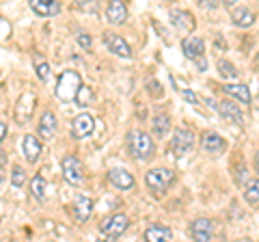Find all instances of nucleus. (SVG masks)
Here are the masks:
<instances>
[{"label":"nucleus","instance_id":"34","mask_svg":"<svg viewBox=\"0 0 259 242\" xmlns=\"http://www.w3.org/2000/svg\"><path fill=\"white\" fill-rule=\"evenodd\" d=\"M0 26H3V42H7V39L11 37V24L3 18V20H0Z\"/></svg>","mask_w":259,"mask_h":242},{"label":"nucleus","instance_id":"13","mask_svg":"<svg viewBox=\"0 0 259 242\" xmlns=\"http://www.w3.org/2000/svg\"><path fill=\"white\" fill-rule=\"evenodd\" d=\"M108 180H110V184L115 188H119V190H132L134 188V175L130 173V171H125V169H110L108 171Z\"/></svg>","mask_w":259,"mask_h":242},{"label":"nucleus","instance_id":"32","mask_svg":"<svg viewBox=\"0 0 259 242\" xmlns=\"http://www.w3.org/2000/svg\"><path fill=\"white\" fill-rule=\"evenodd\" d=\"M76 5H78L82 11H87V13L97 11V0H76Z\"/></svg>","mask_w":259,"mask_h":242},{"label":"nucleus","instance_id":"33","mask_svg":"<svg viewBox=\"0 0 259 242\" xmlns=\"http://www.w3.org/2000/svg\"><path fill=\"white\" fill-rule=\"evenodd\" d=\"M78 46L89 50V48H91V37H89L87 33H78Z\"/></svg>","mask_w":259,"mask_h":242},{"label":"nucleus","instance_id":"4","mask_svg":"<svg viewBox=\"0 0 259 242\" xmlns=\"http://www.w3.org/2000/svg\"><path fill=\"white\" fill-rule=\"evenodd\" d=\"M127 225H130V219L125 214H112V216H108V219H104L100 223V231L108 240H115L127 229Z\"/></svg>","mask_w":259,"mask_h":242},{"label":"nucleus","instance_id":"11","mask_svg":"<svg viewBox=\"0 0 259 242\" xmlns=\"http://www.w3.org/2000/svg\"><path fill=\"white\" fill-rule=\"evenodd\" d=\"M214 231H216V227H214V223L209 219H194L192 225H190V236L194 240H201V242L212 240Z\"/></svg>","mask_w":259,"mask_h":242},{"label":"nucleus","instance_id":"2","mask_svg":"<svg viewBox=\"0 0 259 242\" xmlns=\"http://www.w3.org/2000/svg\"><path fill=\"white\" fill-rule=\"evenodd\" d=\"M127 145H130V154H132L134 160H149L156 151V145H153V139L147 132H141V130H132L127 134Z\"/></svg>","mask_w":259,"mask_h":242},{"label":"nucleus","instance_id":"29","mask_svg":"<svg viewBox=\"0 0 259 242\" xmlns=\"http://www.w3.org/2000/svg\"><path fill=\"white\" fill-rule=\"evenodd\" d=\"M24 184H26V171H24L22 167L15 165L13 171H11V186L13 188H22Z\"/></svg>","mask_w":259,"mask_h":242},{"label":"nucleus","instance_id":"9","mask_svg":"<svg viewBox=\"0 0 259 242\" xmlns=\"http://www.w3.org/2000/svg\"><path fill=\"white\" fill-rule=\"evenodd\" d=\"M182 52H184L186 59L197 61L201 56H205V42L199 35H188L182 42Z\"/></svg>","mask_w":259,"mask_h":242},{"label":"nucleus","instance_id":"8","mask_svg":"<svg viewBox=\"0 0 259 242\" xmlns=\"http://www.w3.org/2000/svg\"><path fill=\"white\" fill-rule=\"evenodd\" d=\"M104 44H106V48L112 54L121 56V59H132V48H130V44L121 35H117V33H104Z\"/></svg>","mask_w":259,"mask_h":242},{"label":"nucleus","instance_id":"7","mask_svg":"<svg viewBox=\"0 0 259 242\" xmlns=\"http://www.w3.org/2000/svg\"><path fill=\"white\" fill-rule=\"evenodd\" d=\"M35 104H37V98L35 93H22L20 100L15 102V121L18 124H26V121H30L32 112H35Z\"/></svg>","mask_w":259,"mask_h":242},{"label":"nucleus","instance_id":"17","mask_svg":"<svg viewBox=\"0 0 259 242\" xmlns=\"http://www.w3.org/2000/svg\"><path fill=\"white\" fill-rule=\"evenodd\" d=\"M201 147H203L207 154H223L225 147H227V143L225 139L218 132H203V136H201Z\"/></svg>","mask_w":259,"mask_h":242},{"label":"nucleus","instance_id":"19","mask_svg":"<svg viewBox=\"0 0 259 242\" xmlns=\"http://www.w3.org/2000/svg\"><path fill=\"white\" fill-rule=\"evenodd\" d=\"M218 112L227 119V121H233V124H238V126H242L244 124V115H242V110H240V106L233 100H225V102H221V106H218Z\"/></svg>","mask_w":259,"mask_h":242},{"label":"nucleus","instance_id":"26","mask_svg":"<svg viewBox=\"0 0 259 242\" xmlns=\"http://www.w3.org/2000/svg\"><path fill=\"white\" fill-rule=\"evenodd\" d=\"M30 192H32V197H35L37 201L46 199V180H44V175H35L30 180Z\"/></svg>","mask_w":259,"mask_h":242},{"label":"nucleus","instance_id":"37","mask_svg":"<svg viewBox=\"0 0 259 242\" xmlns=\"http://www.w3.org/2000/svg\"><path fill=\"white\" fill-rule=\"evenodd\" d=\"M7 139V124L3 121V124H0V141H5Z\"/></svg>","mask_w":259,"mask_h":242},{"label":"nucleus","instance_id":"35","mask_svg":"<svg viewBox=\"0 0 259 242\" xmlns=\"http://www.w3.org/2000/svg\"><path fill=\"white\" fill-rule=\"evenodd\" d=\"M199 5L203 7V9H209V11L218 9V0H199Z\"/></svg>","mask_w":259,"mask_h":242},{"label":"nucleus","instance_id":"23","mask_svg":"<svg viewBox=\"0 0 259 242\" xmlns=\"http://www.w3.org/2000/svg\"><path fill=\"white\" fill-rule=\"evenodd\" d=\"M171 22L175 24V28H180L182 33H190L194 28V18L188 11H171Z\"/></svg>","mask_w":259,"mask_h":242},{"label":"nucleus","instance_id":"1","mask_svg":"<svg viewBox=\"0 0 259 242\" xmlns=\"http://www.w3.org/2000/svg\"><path fill=\"white\" fill-rule=\"evenodd\" d=\"M80 89H82V78H80V74L67 69L56 80L54 95H56V100H61V102H74Z\"/></svg>","mask_w":259,"mask_h":242},{"label":"nucleus","instance_id":"36","mask_svg":"<svg viewBox=\"0 0 259 242\" xmlns=\"http://www.w3.org/2000/svg\"><path fill=\"white\" fill-rule=\"evenodd\" d=\"M194 63H197V65H199V69H201V71H205V69H207V63H205V56H201V59H197V61H194Z\"/></svg>","mask_w":259,"mask_h":242},{"label":"nucleus","instance_id":"6","mask_svg":"<svg viewBox=\"0 0 259 242\" xmlns=\"http://www.w3.org/2000/svg\"><path fill=\"white\" fill-rule=\"evenodd\" d=\"M194 134L192 130H188V128H177V130L173 132V139H171V151L175 156H184L186 151H190L194 147Z\"/></svg>","mask_w":259,"mask_h":242},{"label":"nucleus","instance_id":"31","mask_svg":"<svg viewBox=\"0 0 259 242\" xmlns=\"http://www.w3.org/2000/svg\"><path fill=\"white\" fill-rule=\"evenodd\" d=\"M177 91H180V93H182V98L188 102V104H192V106H199V104H201L199 95L194 93V91H190V89H186V87H184V89H177Z\"/></svg>","mask_w":259,"mask_h":242},{"label":"nucleus","instance_id":"42","mask_svg":"<svg viewBox=\"0 0 259 242\" xmlns=\"http://www.w3.org/2000/svg\"><path fill=\"white\" fill-rule=\"evenodd\" d=\"M257 65H259V54H257Z\"/></svg>","mask_w":259,"mask_h":242},{"label":"nucleus","instance_id":"38","mask_svg":"<svg viewBox=\"0 0 259 242\" xmlns=\"http://www.w3.org/2000/svg\"><path fill=\"white\" fill-rule=\"evenodd\" d=\"M0 163H3V169L7 167V156H5V151H0Z\"/></svg>","mask_w":259,"mask_h":242},{"label":"nucleus","instance_id":"28","mask_svg":"<svg viewBox=\"0 0 259 242\" xmlns=\"http://www.w3.org/2000/svg\"><path fill=\"white\" fill-rule=\"evenodd\" d=\"M35 71H37L39 80H44V83L50 78V65H48V61H44L39 54H35Z\"/></svg>","mask_w":259,"mask_h":242},{"label":"nucleus","instance_id":"21","mask_svg":"<svg viewBox=\"0 0 259 242\" xmlns=\"http://www.w3.org/2000/svg\"><path fill=\"white\" fill-rule=\"evenodd\" d=\"M231 22L240 28H248L255 24V13L248 9V7H238V9L231 11Z\"/></svg>","mask_w":259,"mask_h":242},{"label":"nucleus","instance_id":"20","mask_svg":"<svg viewBox=\"0 0 259 242\" xmlns=\"http://www.w3.org/2000/svg\"><path fill=\"white\" fill-rule=\"evenodd\" d=\"M223 91L227 95H231L233 100H238L242 104H250L253 102V98H250V91L248 87L244 83H233V85H223Z\"/></svg>","mask_w":259,"mask_h":242},{"label":"nucleus","instance_id":"40","mask_svg":"<svg viewBox=\"0 0 259 242\" xmlns=\"http://www.w3.org/2000/svg\"><path fill=\"white\" fill-rule=\"evenodd\" d=\"M223 3H225L227 7H233V5H236V3H240V0H223Z\"/></svg>","mask_w":259,"mask_h":242},{"label":"nucleus","instance_id":"15","mask_svg":"<svg viewBox=\"0 0 259 242\" xmlns=\"http://www.w3.org/2000/svg\"><path fill=\"white\" fill-rule=\"evenodd\" d=\"M22 154L24 158H26V163L30 165H35L39 156H41V143H39L37 136H32V134H26L22 139Z\"/></svg>","mask_w":259,"mask_h":242},{"label":"nucleus","instance_id":"25","mask_svg":"<svg viewBox=\"0 0 259 242\" xmlns=\"http://www.w3.org/2000/svg\"><path fill=\"white\" fill-rule=\"evenodd\" d=\"M244 199H246V204H250V206H259V177L248 180L244 184Z\"/></svg>","mask_w":259,"mask_h":242},{"label":"nucleus","instance_id":"30","mask_svg":"<svg viewBox=\"0 0 259 242\" xmlns=\"http://www.w3.org/2000/svg\"><path fill=\"white\" fill-rule=\"evenodd\" d=\"M91 100H93V91L91 89H89L87 85H82V89H80L78 91V95H76V104L78 106H89V104H91Z\"/></svg>","mask_w":259,"mask_h":242},{"label":"nucleus","instance_id":"27","mask_svg":"<svg viewBox=\"0 0 259 242\" xmlns=\"http://www.w3.org/2000/svg\"><path fill=\"white\" fill-rule=\"evenodd\" d=\"M216 67H218V74H221L225 80H236L238 78V69H236V65H233L231 61L223 59V61L216 63Z\"/></svg>","mask_w":259,"mask_h":242},{"label":"nucleus","instance_id":"41","mask_svg":"<svg viewBox=\"0 0 259 242\" xmlns=\"http://www.w3.org/2000/svg\"><path fill=\"white\" fill-rule=\"evenodd\" d=\"M257 106H259V95H257Z\"/></svg>","mask_w":259,"mask_h":242},{"label":"nucleus","instance_id":"3","mask_svg":"<svg viewBox=\"0 0 259 242\" xmlns=\"http://www.w3.org/2000/svg\"><path fill=\"white\" fill-rule=\"evenodd\" d=\"M173 182H175V171H171V169H166V167H156L145 175V184H147V188H151L153 192L166 190Z\"/></svg>","mask_w":259,"mask_h":242},{"label":"nucleus","instance_id":"5","mask_svg":"<svg viewBox=\"0 0 259 242\" xmlns=\"http://www.w3.org/2000/svg\"><path fill=\"white\" fill-rule=\"evenodd\" d=\"M63 177L65 182L71 184V186H80L84 182V171H82V163L76 156H65L63 158Z\"/></svg>","mask_w":259,"mask_h":242},{"label":"nucleus","instance_id":"10","mask_svg":"<svg viewBox=\"0 0 259 242\" xmlns=\"http://www.w3.org/2000/svg\"><path fill=\"white\" fill-rule=\"evenodd\" d=\"M93 130H95V119L89 112H80L71 121V134H74V139H87Z\"/></svg>","mask_w":259,"mask_h":242},{"label":"nucleus","instance_id":"22","mask_svg":"<svg viewBox=\"0 0 259 242\" xmlns=\"http://www.w3.org/2000/svg\"><path fill=\"white\" fill-rule=\"evenodd\" d=\"M171 238H173V231L168 227H164V225L153 223L145 229V240H149V242H164V240H171Z\"/></svg>","mask_w":259,"mask_h":242},{"label":"nucleus","instance_id":"24","mask_svg":"<svg viewBox=\"0 0 259 242\" xmlns=\"http://www.w3.org/2000/svg\"><path fill=\"white\" fill-rule=\"evenodd\" d=\"M151 130L158 139H164V136L171 132V119H168L166 115H156L151 119Z\"/></svg>","mask_w":259,"mask_h":242},{"label":"nucleus","instance_id":"14","mask_svg":"<svg viewBox=\"0 0 259 242\" xmlns=\"http://www.w3.org/2000/svg\"><path fill=\"white\" fill-rule=\"evenodd\" d=\"M56 115L52 110H46L44 115H41V119H39V126H37V132H39V136H41L44 141H52L54 136H56Z\"/></svg>","mask_w":259,"mask_h":242},{"label":"nucleus","instance_id":"18","mask_svg":"<svg viewBox=\"0 0 259 242\" xmlns=\"http://www.w3.org/2000/svg\"><path fill=\"white\" fill-rule=\"evenodd\" d=\"M71 206H74V216H76V221H78V223H87V221H89V216H91V210H93V201H91V197L78 195Z\"/></svg>","mask_w":259,"mask_h":242},{"label":"nucleus","instance_id":"16","mask_svg":"<svg viewBox=\"0 0 259 242\" xmlns=\"http://www.w3.org/2000/svg\"><path fill=\"white\" fill-rule=\"evenodd\" d=\"M106 20L112 24V26H121L127 20V7L121 3V0H110L106 7Z\"/></svg>","mask_w":259,"mask_h":242},{"label":"nucleus","instance_id":"39","mask_svg":"<svg viewBox=\"0 0 259 242\" xmlns=\"http://www.w3.org/2000/svg\"><path fill=\"white\" fill-rule=\"evenodd\" d=\"M253 165H255V171L259 173V151H257V154H255V163H253Z\"/></svg>","mask_w":259,"mask_h":242},{"label":"nucleus","instance_id":"12","mask_svg":"<svg viewBox=\"0 0 259 242\" xmlns=\"http://www.w3.org/2000/svg\"><path fill=\"white\" fill-rule=\"evenodd\" d=\"M28 7L41 18H54V15L61 13L59 0H28Z\"/></svg>","mask_w":259,"mask_h":242}]
</instances>
